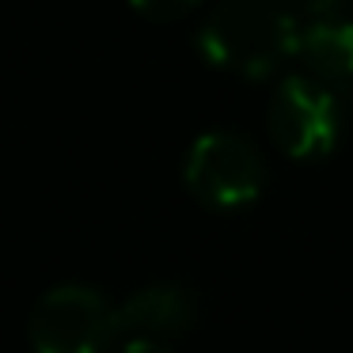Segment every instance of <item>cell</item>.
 I'll return each mask as SVG.
<instances>
[{
  "instance_id": "1",
  "label": "cell",
  "mask_w": 353,
  "mask_h": 353,
  "mask_svg": "<svg viewBox=\"0 0 353 353\" xmlns=\"http://www.w3.org/2000/svg\"><path fill=\"white\" fill-rule=\"evenodd\" d=\"M296 19L274 0H224L201 23V54L239 77H266L296 54Z\"/></svg>"
},
{
  "instance_id": "2",
  "label": "cell",
  "mask_w": 353,
  "mask_h": 353,
  "mask_svg": "<svg viewBox=\"0 0 353 353\" xmlns=\"http://www.w3.org/2000/svg\"><path fill=\"white\" fill-rule=\"evenodd\" d=\"M114 334V307L88 285L50 289L31 315L34 353H103Z\"/></svg>"
},
{
  "instance_id": "4",
  "label": "cell",
  "mask_w": 353,
  "mask_h": 353,
  "mask_svg": "<svg viewBox=\"0 0 353 353\" xmlns=\"http://www.w3.org/2000/svg\"><path fill=\"white\" fill-rule=\"evenodd\" d=\"M270 133H274L277 148L296 160H312V156L327 152L338 133V107L327 84L307 77L285 80L270 103Z\"/></svg>"
},
{
  "instance_id": "7",
  "label": "cell",
  "mask_w": 353,
  "mask_h": 353,
  "mask_svg": "<svg viewBox=\"0 0 353 353\" xmlns=\"http://www.w3.org/2000/svg\"><path fill=\"white\" fill-rule=\"evenodd\" d=\"M137 12H145V16H156V19H163V16H179V12H186V8H194L198 0H130Z\"/></svg>"
},
{
  "instance_id": "6",
  "label": "cell",
  "mask_w": 353,
  "mask_h": 353,
  "mask_svg": "<svg viewBox=\"0 0 353 353\" xmlns=\"http://www.w3.org/2000/svg\"><path fill=\"white\" fill-rule=\"evenodd\" d=\"M194 319V300L179 285H152L141 289L114 307L118 330H183Z\"/></svg>"
},
{
  "instance_id": "8",
  "label": "cell",
  "mask_w": 353,
  "mask_h": 353,
  "mask_svg": "<svg viewBox=\"0 0 353 353\" xmlns=\"http://www.w3.org/2000/svg\"><path fill=\"white\" fill-rule=\"evenodd\" d=\"M350 4H353V0H304V8L315 12L319 19H338Z\"/></svg>"
},
{
  "instance_id": "9",
  "label": "cell",
  "mask_w": 353,
  "mask_h": 353,
  "mask_svg": "<svg viewBox=\"0 0 353 353\" xmlns=\"http://www.w3.org/2000/svg\"><path fill=\"white\" fill-rule=\"evenodd\" d=\"M125 353H171V350H163L160 342H148V338H133V342L125 345Z\"/></svg>"
},
{
  "instance_id": "5",
  "label": "cell",
  "mask_w": 353,
  "mask_h": 353,
  "mask_svg": "<svg viewBox=\"0 0 353 353\" xmlns=\"http://www.w3.org/2000/svg\"><path fill=\"white\" fill-rule=\"evenodd\" d=\"M296 57L319 84L350 80L353 77V23L342 16L312 23L296 39Z\"/></svg>"
},
{
  "instance_id": "3",
  "label": "cell",
  "mask_w": 353,
  "mask_h": 353,
  "mask_svg": "<svg viewBox=\"0 0 353 353\" xmlns=\"http://www.w3.org/2000/svg\"><path fill=\"white\" fill-rule=\"evenodd\" d=\"M186 186L209 205H247L262 190L259 152L236 133H205L186 156Z\"/></svg>"
}]
</instances>
